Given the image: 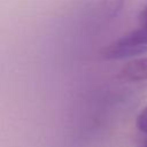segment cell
<instances>
[{"mask_svg":"<svg viewBox=\"0 0 147 147\" xmlns=\"http://www.w3.org/2000/svg\"><path fill=\"white\" fill-rule=\"evenodd\" d=\"M144 147H147V145H146V146H144Z\"/></svg>","mask_w":147,"mask_h":147,"instance_id":"obj_4","label":"cell"},{"mask_svg":"<svg viewBox=\"0 0 147 147\" xmlns=\"http://www.w3.org/2000/svg\"><path fill=\"white\" fill-rule=\"evenodd\" d=\"M136 124H137V127L139 129V131L147 134V107H145L139 113L137 121H136Z\"/></svg>","mask_w":147,"mask_h":147,"instance_id":"obj_3","label":"cell"},{"mask_svg":"<svg viewBox=\"0 0 147 147\" xmlns=\"http://www.w3.org/2000/svg\"><path fill=\"white\" fill-rule=\"evenodd\" d=\"M147 53V5L139 15V26L108 44L101 52L106 60H123Z\"/></svg>","mask_w":147,"mask_h":147,"instance_id":"obj_1","label":"cell"},{"mask_svg":"<svg viewBox=\"0 0 147 147\" xmlns=\"http://www.w3.org/2000/svg\"><path fill=\"white\" fill-rule=\"evenodd\" d=\"M118 77L124 82L147 80V56L134 59L127 62L118 72Z\"/></svg>","mask_w":147,"mask_h":147,"instance_id":"obj_2","label":"cell"}]
</instances>
